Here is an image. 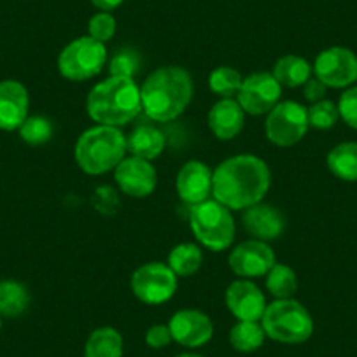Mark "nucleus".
Listing matches in <instances>:
<instances>
[{
  "label": "nucleus",
  "mask_w": 357,
  "mask_h": 357,
  "mask_svg": "<svg viewBox=\"0 0 357 357\" xmlns=\"http://www.w3.org/2000/svg\"><path fill=\"white\" fill-rule=\"evenodd\" d=\"M245 112L233 98H222L208 112V126L221 140H231L242 132Z\"/></svg>",
  "instance_id": "obj_19"
},
{
  "label": "nucleus",
  "mask_w": 357,
  "mask_h": 357,
  "mask_svg": "<svg viewBox=\"0 0 357 357\" xmlns=\"http://www.w3.org/2000/svg\"><path fill=\"white\" fill-rule=\"evenodd\" d=\"M266 289L277 300H286L293 296L298 289L296 273L293 268L280 263L273 264L272 270L266 273Z\"/></svg>",
  "instance_id": "obj_27"
},
{
  "label": "nucleus",
  "mask_w": 357,
  "mask_h": 357,
  "mask_svg": "<svg viewBox=\"0 0 357 357\" xmlns=\"http://www.w3.org/2000/svg\"><path fill=\"white\" fill-rule=\"evenodd\" d=\"M275 264L273 249L263 240H247L240 243L229 254V268L235 275L243 279L266 275Z\"/></svg>",
  "instance_id": "obj_12"
},
{
  "label": "nucleus",
  "mask_w": 357,
  "mask_h": 357,
  "mask_svg": "<svg viewBox=\"0 0 357 357\" xmlns=\"http://www.w3.org/2000/svg\"><path fill=\"white\" fill-rule=\"evenodd\" d=\"M172 342H174V338H172V333L168 326L156 324L147 329L146 343L151 349H163V347L170 345Z\"/></svg>",
  "instance_id": "obj_34"
},
{
  "label": "nucleus",
  "mask_w": 357,
  "mask_h": 357,
  "mask_svg": "<svg viewBox=\"0 0 357 357\" xmlns=\"http://www.w3.org/2000/svg\"><path fill=\"white\" fill-rule=\"evenodd\" d=\"M132 291L142 303L161 305L177 291V275L163 263H147L132 275Z\"/></svg>",
  "instance_id": "obj_9"
},
{
  "label": "nucleus",
  "mask_w": 357,
  "mask_h": 357,
  "mask_svg": "<svg viewBox=\"0 0 357 357\" xmlns=\"http://www.w3.org/2000/svg\"><path fill=\"white\" fill-rule=\"evenodd\" d=\"M107 61V50L104 43L93 37H79L63 47L58 56L60 74L68 81H86L100 74Z\"/></svg>",
  "instance_id": "obj_7"
},
{
  "label": "nucleus",
  "mask_w": 357,
  "mask_h": 357,
  "mask_svg": "<svg viewBox=\"0 0 357 357\" xmlns=\"http://www.w3.org/2000/svg\"><path fill=\"white\" fill-rule=\"evenodd\" d=\"M326 89H328V86H326L324 82L319 81L317 77H310L307 82H305L303 95L308 102L315 104V102L319 100H324Z\"/></svg>",
  "instance_id": "obj_35"
},
{
  "label": "nucleus",
  "mask_w": 357,
  "mask_h": 357,
  "mask_svg": "<svg viewBox=\"0 0 357 357\" xmlns=\"http://www.w3.org/2000/svg\"><path fill=\"white\" fill-rule=\"evenodd\" d=\"M175 357H202V356H198V354H190V352H184V354H178V356H175Z\"/></svg>",
  "instance_id": "obj_37"
},
{
  "label": "nucleus",
  "mask_w": 357,
  "mask_h": 357,
  "mask_svg": "<svg viewBox=\"0 0 357 357\" xmlns=\"http://www.w3.org/2000/svg\"><path fill=\"white\" fill-rule=\"evenodd\" d=\"M123 0H91V4L95 6V8L102 9L104 13H109L112 11V9L118 8L119 4H121Z\"/></svg>",
  "instance_id": "obj_36"
},
{
  "label": "nucleus",
  "mask_w": 357,
  "mask_h": 357,
  "mask_svg": "<svg viewBox=\"0 0 357 357\" xmlns=\"http://www.w3.org/2000/svg\"><path fill=\"white\" fill-rule=\"evenodd\" d=\"M29 303V291L23 284L15 282V280L0 282V315L18 317L26 310Z\"/></svg>",
  "instance_id": "obj_26"
},
{
  "label": "nucleus",
  "mask_w": 357,
  "mask_h": 357,
  "mask_svg": "<svg viewBox=\"0 0 357 357\" xmlns=\"http://www.w3.org/2000/svg\"><path fill=\"white\" fill-rule=\"evenodd\" d=\"M0 328H2V315H0Z\"/></svg>",
  "instance_id": "obj_38"
},
{
  "label": "nucleus",
  "mask_w": 357,
  "mask_h": 357,
  "mask_svg": "<svg viewBox=\"0 0 357 357\" xmlns=\"http://www.w3.org/2000/svg\"><path fill=\"white\" fill-rule=\"evenodd\" d=\"M193 98L191 75L181 67H161L144 81L140 88L142 111L158 123L174 121L183 114Z\"/></svg>",
  "instance_id": "obj_2"
},
{
  "label": "nucleus",
  "mask_w": 357,
  "mask_h": 357,
  "mask_svg": "<svg viewBox=\"0 0 357 357\" xmlns=\"http://www.w3.org/2000/svg\"><path fill=\"white\" fill-rule=\"evenodd\" d=\"M204 254L195 243H178L168 254V266L177 277H190L202 266Z\"/></svg>",
  "instance_id": "obj_24"
},
{
  "label": "nucleus",
  "mask_w": 357,
  "mask_h": 357,
  "mask_svg": "<svg viewBox=\"0 0 357 357\" xmlns=\"http://www.w3.org/2000/svg\"><path fill=\"white\" fill-rule=\"evenodd\" d=\"M242 75L231 67H218L212 70L211 77H208V86L215 95L222 98H231L233 95H238L240 88H242Z\"/></svg>",
  "instance_id": "obj_28"
},
{
  "label": "nucleus",
  "mask_w": 357,
  "mask_h": 357,
  "mask_svg": "<svg viewBox=\"0 0 357 357\" xmlns=\"http://www.w3.org/2000/svg\"><path fill=\"white\" fill-rule=\"evenodd\" d=\"M226 305L238 321H261L266 301L256 284L249 279L235 280L226 291Z\"/></svg>",
  "instance_id": "obj_15"
},
{
  "label": "nucleus",
  "mask_w": 357,
  "mask_h": 357,
  "mask_svg": "<svg viewBox=\"0 0 357 357\" xmlns=\"http://www.w3.org/2000/svg\"><path fill=\"white\" fill-rule=\"evenodd\" d=\"M308 126V114L303 105L296 102H282L268 112L264 132L272 144L289 147L303 139Z\"/></svg>",
  "instance_id": "obj_8"
},
{
  "label": "nucleus",
  "mask_w": 357,
  "mask_h": 357,
  "mask_svg": "<svg viewBox=\"0 0 357 357\" xmlns=\"http://www.w3.org/2000/svg\"><path fill=\"white\" fill-rule=\"evenodd\" d=\"M190 225L198 242L214 252L228 249L235 238V221L231 212L218 200H205L193 205Z\"/></svg>",
  "instance_id": "obj_6"
},
{
  "label": "nucleus",
  "mask_w": 357,
  "mask_h": 357,
  "mask_svg": "<svg viewBox=\"0 0 357 357\" xmlns=\"http://www.w3.org/2000/svg\"><path fill=\"white\" fill-rule=\"evenodd\" d=\"M20 137L30 146H43L53 137V125L43 116H32L20 126Z\"/></svg>",
  "instance_id": "obj_30"
},
{
  "label": "nucleus",
  "mask_w": 357,
  "mask_h": 357,
  "mask_svg": "<svg viewBox=\"0 0 357 357\" xmlns=\"http://www.w3.org/2000/svg\"><path fill=\"white\" fill-rule=\"evenodd\" d=\"M165 142L163 132L156 126L140 125L126 137V151H130L132 156L151 161L163 153Z\"/></svg>",
  "instance_id": "obj_20"
},
{
  "label": "nucleus",
  "mask_w": 357,
  "mask_h": 357,
  "mask_svg": "<svg viewBox=\"0 0 357 357\" xmlns=\"http://www.w3.org/2000/svg\"><path fill=\"white\" fill-rule=\"evenodd\" d=\"M84 357H123V336L114 328H98L89 335Z\"/></svg>",
  "instance_id": "obj_22"
},
{
  "label": "nucleus",
  "mask_w": 357,
  "mask_h": 357,
  "mask_svg": "<svg viewBox=\"0 0 357 357\" xmlns=\"http://www.w3.org/2000/svg\"><path fill=\"white\" fill-rule=\"evenodd\" d=\"M212 172L202 161H188L177 174L175 188L181 200L198 205L212 195Z\"/></svg>",
  "instance_id": "obj_16"
},
{
  "label": "nucleus",
  "mask_w": 357,
  "mask_h": 357,
  "mask_svg": "<svg viewBox=\"0 0 357 357\" xmlns=\"http://www.w3.org/2000/svg\"><path fill=\"white\" fill-rule=\"evenodd\" d=\"M168 328L174 342L188 349L205 345L214 335L212 321L200 310H178L177 314L172 315Z\"/></svg>",
  "instance_id": "obj_14"
},
{
  "label": "nucleus",
  "mask_w": 357,
  "mask_h": 357,
  "mask_svg": "<svg viewBox=\"0 0 357 357\" xmlns=\"http://www.w3.org/2000/svg\"><path fill=\"white\" fill-rule=\"evenodd\" d=\"M340 118L350 126L357 130V86H350L342 93L338 102Z\"/></svg>",
  "instance_id": "obj_33"
},
{
  "label": "nucleus",
  "mask_w": 357,
  "mask_h": 357,
  "mask_svg": "<svg viewBox=\"0 0 357 357\" xmlns=\"http://www.w3.org/2000/svg\"><path fill=\"white\" fill-rule=\"evenodd\" d=\"M314 72L328 88H349L357 81V54L349 47H329L317 56Z\"/></svg>",
  "instance_id": "obj_10"
},
{
  "label": "nucleus",
  "mask_w": 357,
  "mask_h": 357,
  "mask_svg": "<svg viewBox=\"0 0 357 357\" xmlns=\"http://www.w3.org/2000/svg\"><path fill=\"white\" fill-rule=\"evenodd\" d=\"M328 168L342 181L357 183V142H343L328 154Z\"/></svg>",
  "instance_id": "obj_23"
},
{
  "label": "nucleus",
  "mask_w": 357,
  "mask_h": 357,
  "mask_svg": "<svg viewBox=\"0 0 357 357\" xmlns=\"http://www.w3.org/2000/svg\"><path fill=\"white\" fill-rule=\"evenodd\" d=\"M86 109L89 118L98 125L119 128L142 111L140 88L133 79L111 75L89 91Z\"/></svg>",
  "instance_id": "obj_3"
},
{
  "label": "nucleus",
  "mask_w": 357,
  "mask_h": 357,
  "mask_svg": "<svg viewBox=\"0 0 357 357\" xmlns=\"http://www.w3.org/2000/svg\"><path fill=\"white\" fill-rule=\"evenodd\" d=\"M89 37H93L98 43H107L116 33V20L109 13H98L89 20Z\"/></svg>",
  "instance_id": "obj_32"
},
{
  "label": "nucleus",
  "mask_w": 357,
  "mask_h": 357,
  "mask_svg": "<svg viewBox=\"0 0 357 357\" xmlns=\"http://www.w3.org/2000/svg\"><path fill=\"white\" fill-rule=\"evenodd\" d=\"M272 75L280 86L298 88V86H305V82L310 79L312 67L305 58L296 56V54H286L273 65Z\"/></svg>",
  "instance_id": "obj_21"
},
{
  "label": "nucleus",
  "mask_w": 357,
  "mask_h": 357,
  "mask_svg": "<svg viewBox=\"0 0 357 357\" xmlns=\"http://www.w3.org/2000/svg\"><path fill=\"white\" fill-rule=\"evenodd\" d=\"M282 95V86L277 82V79L268 72H256L243 79L242 88L238 91V104L243 112H249L252 116L266 114L272 111Z\"/></svg>",
  "instance_id": "obj_11"
},
{
  "label": "nucleus",
  "mask_w": 357,
  "mask_h": 357,
  "mask_svg": "<svg viewBox=\"0 0 357 357\" xmlns=\"http://www.w3.org/2000/svg\"><path fill=\"white\" fill-rule=\"evenodd\" d=\"M264 336L266 335L259 321H240L229 331V343L238 352L250 354L263 345Z\"/></svg>",
  "instance_id": "obj_25"
},
{
  "label": "nucleus",
  "mask_w": 357,
  "mask_h": 357,
  "mask_svg": "<svg viewBox=\"0 0 357 357\" xmlns=\"http://www.w3.org/2000/svg\"><path fill=\"white\" fill-rule=\"evenodd\" d=\"M126 153V137L114 126L98 125L86 130L75 144V161L89 175L114 170Z\"/></svg>",
  "instance_id": "obj_4"
},
{
  "label": "nucleus",
  "mask_w": 357,
  "mask_h": 357,
  "mask_svg": "<svg viewBox=\"0 0 357 357\" xmlns=\"http://www.w3.org/2000/svg\"><path fill=\"white\" fill-rule=\"evenodd\" d=\"M308 125L317 130H329L336 125L340 118L338 105L333 104L331 100H319L307 109Z\"/></svg>",
  "instance_id": "obj_31"
},
{
  "label": "nucleus",
  "mask_w": 357,
  "mask_h": 357,
  "mask_svg": "<svg viewBox=\"0 0 357 357\" xmlns=\"http://www.w3.org/2000/svg\"><path fill=\"white\" fill-rule=\"evenodd\" d=\"M29 118V91L18 81L0 82V130L13 132Z\"/></svg>",
  "instance_id": "obj_17"
},
{
  "label": "nucleus",
  "mask_w": 357,
  "mask_h": 357,
  "mask_svg": "<svg viewBox=\"0 0 357 357\" xmlns=\"http://www.w3.org/2000/svg\"><path fill=\"white\" fill-rule=\"evenodd\" d=\"M114 177L121 191L133 198H146L154 191L158 175L153 165L142 158H125L114 168Z\"/></svg>",
  "instance_id": "obj_13"
},
{
  "label": "nucleus",
  "mask_w": 357,
  "mask_h": 357,
  "mask_svg": "<svg viewBox=\"0 0 357 357\" xmlns=\"http://www.w3.org/2000/svg\"><path fill=\"white\" fill-rule=\"evenodd\" d=\"M270 190V170L261 158L238 154L228 158L212 175L214 200L229 211H245L259 204Z\"/></svg>",
  "instance_id": "obj_1"
},
{
  "label": "nucleus",
  "mask_w": 357,
  "mask_h": 357,
  "mask_svg": "<svg viewBox=\"0 0 357 357\" xmlns=\"http://www.w3.org/2000/svg\"><path fill=\"white\" fill-rule=\"evenodd\" d=\"M140 67H142V58H140L139 51L130 50V47L119 50L109 61V72L112 77L133 79L139 74Z\"/></svg>",
  "instance_id": "obj_29"
},
{
  "label": "nucleus",
  "mask_w": 357,
  "mask_h": 357,
  "mask_svg": "<svg viewBox=\"0 0 357 357\" xmlns=\"http://www.w3.org/2000/svg\"><path fill=\"white\" fill-rule=\"evenodd\" d=\"M261 326L268 338L287 345L307 342L314 333V321L307 308L293 298L275 300L266 305Z\"/></svg>",
  "instance_id": "obj_5"
},
{
  "label": "nucleus",
  "mask_w": 357,
  "mask_h": 357,
  "mask_svg": "<svg viewBox=\"0 0 357 357\" xmlns=\"http://www.w3.org/2000/svg\"><path fill=\"white\" fill-rule=\"evenodd\" d=\"M242 221L247 231L256 240H263V242L279 238L286 228V219L282 212L273 205L261 204V202L245 208Z\"/></svg>",
  "instance_id": "obj_18"
}]
</instances>
